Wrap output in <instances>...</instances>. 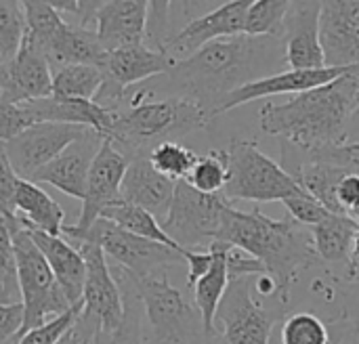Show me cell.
I'll use <instances>...</instances> for the list:
<instances>
[{
	"label": "cell",
	"mask_w": 359,
	"mask_h": 344,
	"mask_svg": "<svg viewBox=\"0 0 359 344\" xmlns=\"http://www.w3.org/2000/svg\"><path fill=\"white\" fill-rule=\"evenodd\" d=\"M212 252V265L208 273L194 286V307L202 322V332L206 336H215V315L223 301V294L229 286V271H227V252L229 246L221 242H212L208 248Z\"/></svg>",
	"instance_id": "484cf974"
},
{
	"label": "cell",
	"mask_w": 359,
	"mask_h": 344,
	"mask_svg": "<svg viewBox=\"0 0 359 344\" xmlns=\"http://www.w3.org/2000/svg\"><path fill=\"white\" fill-rule=\"evenodd\" d=\"M36 124L38 122H57V124H76L95 130L99 137L109 139L114 128L116 111L99 105L97 101H69L46 97L40 101L27 103Z\"/></svg>",
	"instance_id": "cb8c5ba5"
},
{
	"label": "cell",
	"mask_w": 359,
	"mask_h": 344,
	"mask_svg": "<svg viewBox=\"0 0 359 344\" xmlns=\"http://www.w3.org/2000/svg\"><path fill=\"white\" fill-rule=\"evenodd\" d=\"M175 185V181L160 174L151 166L149 158H135L128 160V168L122 179L120 200L147 210L164 225L172 206Z\"/></svg>",
	"instance_id": "7402d4cb"
},
{
	"label": "cell",
	"mask_w": 359,
	"mask_h": 344,
	"mask_svg": "<svg viewBox=\"0 0 359 344\" xmlns=\"http://www.w3.org/2000/svg\"><path fill=\"white\" fill-rule=\"evenodd\" d=\"M126 168H128V158L109 139H103L101 149L97 151L88 172L80 219L76 221V225L63 227V233L69 238V242L80 240L109 206L120 202V189Z\"/></svg>",
	"instance_id": "4fadbf2b"
},
{
	"label": "cell",
	"mask_w": 359,
	"mask_h": 344,
	"mask_svg": "<svg viewBox=\"0 0 359 344\" xmlns=\"http://www.w3.org/2000/svg\"><path fill=\"white\" fill-rule=\"evenodd\" d=\"M282 204H284L286 210L290 212L292 221H297L299 225H303V227H307V229L316 227L318 223H322L324 219H328V216L332 214V212H328L318 200H313L307 191H301V193H297V195L284 200Z\"/></svg>",
	"instance_id": "f35d334b"
},
{
	"label": "cell",
	"mask_w": 359,
	"mask_h": 344,
	"mask_svg": "<svg viewBox=\"0 0 359 344\" xmlns=\"http://www.w3.org/2000/svg\"><path fill=\"white\" fill-rule=\"evenodd\" d=\"M229 204L231 202H227L221 193H200L187 181H177L172 206L162 227L185 250L210 248Z\"/></svg>",
	"instance_id": "30bf717a"
},
{
	"label": "cell",
	"mask_w": 359,
	"mask_h": 344,
	"mask_svg": "<svg viewBox=\"0 0 359 344\" xmlns=\"http://www.w3.org/2000/svg\"><path fill=\"white\" fill-rule=\"evenodd\" d=\"M145 0H111L101 2L95 17V34L105 53L143 44L147 32Z\"/></svg>",
	"instance_id": "44dd1931"
},
{
	"label": "cell",
	"mask_w": 359,
	"mask_h": 344,
	"mask_svg": "<svg viewBox=\"0 0 359 344\" xmlns=\"http://www.w3.org/2000/svg\"><path fill=\"white\" fill-rule=\"evenodd\" d=\"M126 275V273H124ZM130 290L124 294V303H126V317L124 324L120 326V330L116 332H95L93 334V344H141V326H139V313H137V292L135 286L130 282V277L126 275Z\"/></svg>",
	"instance_id": "8d00e7d4"
},
{
	"label": "cell",
	"mask_w": 359,
	"mask_h": 344,
	"mask_svg": "<svg viewBox=\"0 0 359 344\" xmlns=\"http://www.w3.org/2000/svg\"><path fill=\"white\" fill-rule=\"evenodd\" d=\"M347 280L349 282L359 280V233L353 240V246H351V252L347 259Z\"/></svg>",
	"instance_id": "bcb514c9"
},
{
	"label": "cell",
	"mask_w": 359,
	"mask_h": 344,
	"mask_svg": "<svg viewBox=\"0 0 359 344\" xmlns=\"http://www.w3.org/2000/svg\"><path fill=\"white\" fill-rule=\"evenodd\" d=\"M337 200L345 216H353L359 212V177L358 174H347L337 189Z\"/></svg>",
	"instance_id": "7bdbcfd3"
},
{
	"label": "cell",
	"mask_w": 359,
	"mask_h": 344,
	"mask_svg": "<svg viewBox=\"0 0 359 344\" xmlns=\"http://www.w3.org/2000/svg\"><path fill=\"white\" fill-rule=\"evenodd\" d=\"M248 6H250V0H233V2L219 4L217 8L200 17H194L177 34H172L164 53L175 63H179L215 40L244 34Z\"/></svg>",
	"instance_id": "9a60e30c"
},
{
	"label": "cell",
	"mask_w": 359,
	"mask_h": 344,
	"mask_svg": "<svg viewBox=\"0 0 359 344\" xmlns=\"http://www.w3.org/2000/svg\"><path fill=\"white\" fill-rule=\"evenodd\" d=\"M358 97L355 69L313 90L290 95L282 103H265L259 124L267 135H278L301 151H320L345 143Z\"/></svg>",
	"instance_id": "7a4b0ae2"
},
{
	"label": "cell",
	"mask_w": 359,
	"mask_h": 344,
	"mask_svg": "<svg viewBox=\"0 0 359 344\" xmlns=\"http://www.w3.org/2000/svg\"><path fill=\"white\" fill-rule=\"evenodd\" d=\"M101 219H105V221L114 223L116 227H120V229H124V231H128V233H133V235H139V238H143V240L164 244V246L175 248V250H179V252H183V254L189 252V250L181 248V246L164 231L162 223H160L154 214H149L147 210H143V208H139V206H133V204H126V202L120 200L118 204L109 206V208L101 214Z\"/></svg>",
	"instance_id": "f1b7e54d"
},
{
	"label": "cell",
	"mask_w": 359,
	"mask_h": 344,
	"mask_svg": "<svg viewBox=\"0 0 359 344\" xmlns=\"http://www.w3.org/2000/svg\"><path fill=\"white\" fill-rule=\"evenodd\" d=\"M359 67H324V69H307V71H299V69H284L276 76L257 80L252 84H246L242 88H238L236 92H231L219 107L217 116L231 111L240 105H246L250 101L257 99H265V97H278V95H299L305 90H313L318 86H324L349 71H355Z\"/></svg>",
	"instance_id": "ac0fdd59"
},
{
	"label": "cell",
	"mask_w": 359,
	"mask_h": 344,
	"mask_svg": "<svg viewBox=\"0 0 359 344\" xmlns=\"http://www.w3.org/2000/svg\"><path fill=\"white\" fill-rule=\"evenodd\" d=\"M147 158L160 174L177 183V181H187L200 156L179 141H166L154 147Z\"/></svg>",
	"instance_id": "d6a6232c"
},
{
	"label": "cell",
	"mask_w": 359,
	"mask_h": 344,
	"mask_svg": "<svg viewBox=\"0 0 359 344\" xmlns=\"http://www.w3.org/2000/svg\"><path fill=\"white\" fill-rule=\"evenodd\" d=\"M343 330L349 334H359V280L349 282L343 307Z\"/></svg>",
	"instance_id": "ee69618b"
},
{
	"label": "cell",
	"mask_w": 359,
	"mask_h": 344,
	"mask_svg": "<svg viewBox=\"0 0 359 344\" xmlns=\"http://www.w3.org/2000/svg\"><path fill=\"white\" fill-rule=\"evenodd\" d=\"M107 53L101 46L95 29L80 27L76 23L65 21V27L53 42L46 53L50 69H59L63 65H97L103 67Z\"/></svg>",
	"instance_id": "4316f807"
},
{
	"label": "cell",
	"mask_w": 359,
	"mask_h": 344,
	"mask_svg": "<svg viewBox=\"0 0 359 344\" xmlns=\"http://www.w3.org/2000/svg\"><path fill=\"white\" fill-rule=\"evenodd\" d=\"M330 344H339V340H337V338H332V343Z\"/></svg>",
	"instance_id": "816d5d0a"
},
{
	"label": "cell",
	"mask_w": 359,
	"mask_h": 344,
	"mask_svg": "<svg viewBox=\"0 0 359 344\" xmlns=\"http://www.w3.org/2000/svg\"><path fill=\"white\" fill-rule=\"evenodd\" d=\"M349 219H353V221L358 223V227H359V212H355V214H353V216H349Z\"/></svg>",
	"instance_id": "f907efd6"
},
{
	"label": "cell",
	"mask_w": 359,
	"mask_h": 344,
	"mask_svg": "<svg viewBox=\"0 0 359 344\" xmlns=\"http://www.w3.org/2000/svg\"><path fill=\"white\" fill-rule=\"evenodd\" d=\"M290 2L286 0H255L248 6L244 34L255 38H282L284 19Z\"/></svg>",
	"instance_id": "1f68e13d"
},
{
	"label": "cell",
	"mask_w": 359,
	"mask_h": 344,
	"mask_svg": "<svg viewBox=\"0 0 359 344\" xmlns=\"http://www.w3.org/2000/svg\"><path fill=\"white\" fill-rule=\"evenodd\" d=\"M231 248H238L259 263L273 277L280 307L290 301V288L299 275L320 263L311 231L292 219L276 221L259 210H238L231 204L223 212L217 240Z\"/></svg>",
	"instance_id": "3957f363"
},
{
	"label": "cell",
	"mask_w": 359,
	"mask_h": 344,
	"mask_svg": "<svg viewBox=\"0 0 359 344\" xmlns=\"http://www.w3.org/2000/svg\"><path fill=\"white\" fill-rule=\"evenodd\" d=\"M90 132L95 130L76 124L38 122L8 141L4 149L15 174L23 181H32L34 174H38L44 166L59 158L72 143Z\"/></svg>",
	"instance_id": "5bb4252c"
},
{
	"label": "cell",
	"mask_w": 359,
	"mask_h": 344,
	"mask_svg": "<svg viewBox=\"0 0 359 344\" xmlns=\"http://www.w3.org/2000/svg\"><path fill=\"white\" fill-rule=\"evenodd\" d=\"M301 153L307 156V158L330 162L334 166H341L349 174H358L359 177V141L358 143H341V145L326 147V149H320V151H301Z\"/></svg>",
	"instance_id": "ab89813d"
},
{
	"label": "cell",
	"mask_w": 359,
	"mask_h": 344,
	"mask_svg": "<svg viewBox=\"0 0 359 344\" xmlns=\"http://www.w3.org/2000/svg\"><path fill=\"white\" fill-rule=\"evenodd\" d=\"M36 120L27 103H4L0 101V145H6L23 130L34 126Z\"/></svg>",
	"instance_id": "74e56055"
},
{
	"label": "cell",
	"mask_w": 359,
	"mask_h": 344,
	"mask_svg": "<svg viewBox=\"0 0 359 344\" xmlns=\"http://www.w3.org/2000/svg\"><path fill=\"white\" fill-rule=\"evenodd\" d=\"M76 242L97 244L105 252L107 261H114L124 273H128L135 280H143V277L162 273L170 265H183L185 256L189 254V252L183 254L164 244L133 235L105 219H99Z\"/></svg>",
	"instance_id": "ba28073f"
},
{
	"label": "cell",
	"mask_w": 359,
	"mask_h": 344,
	"mask_svg": "<svg viewBox=\"0 0 359 344\" xmlns=\"http://www.w3.org/2000/svg\"><path fill=\"white\" fill-rule=\"evenodd\" d=\"M29 231V229H27ZM34 244L46 259L57 284L61 286L67 303L72 307H82V292H84V277H86V263L80 250L61 235H48L40 231H29Z\"/></svg>",
	"instance_id": "603a6c76"
},
{
	"label": "cell",
	"mask_w": 359,
	"mask_h": 344,
	"mask_svg": "<svg viewBox=\"0 0 359 344\" xmlns=\"http://www.w3.org/2000/svg\"><path fill=\"white\" fill-rule=\"evenodd\" d=\"M15 261H17V282L23 305V330L21 336L29 330L42 328L48 322L61 317L72 309L61 286L57 284L46 259L34 244L27 229H21L13 238Z\"/></svg>",
	"instance_id": "8992f818"
},
{
	"label": "cell",
	"mask_w": 359,
	"mask_h": 344,
	"mask_svg": "<svg viewBox=\"0 0 359 344\" xmlns=\"http://www.w3.org/2000/svg\"><path fill=\"white\" fill-rule=\"evenodd\" d=\"M286 55L282 38L231 36L221 38L191 57L175 63L164 74L172 97L196 101L208 116L217 118L221 103L238 88L284 71Z\"/></svg>",
	"instance_id": "6da1fadb"
},
{
	"label": "cell",
	"mask_w": 359,
	"mask_h": 344,
	"mask_svg": "<svg viewBox=\"0 0 359 344\" xmlns=\"http://www.w3.org/2000/svg\"><path fill=\"white\" fill-rule=\"evenodd\" d=\"M206 111L191 99L166 97L139 101L116 111L109 141L128 158H147L154 147L177 141L208 124Z\"/></svg>",
	"instance_id": "277c9868"
},
{
	"label": "cell",
	"mask_w": 359,
	"mask_h": 344,
	"mask_svg": "<svg viewBox=\"0 0 359 344\" xmlns=\"http://www.w3.org/2000/svg\"><path fill=\"white\" fill-rule=\"evenodd\" d=\"M227 153V185L223 198L244 202H284L305 191L273 158L263 153L255 141L233 139Z\"/></svg>",
	"instance_id": "5b68a950"
},
{
	"label": "cell",
	"mask_w": 359,
	"mask_h": 344,
	"mask_svg": "<svg viewBox=\"0 0 359 344\" xmlns=\"http://www.w3.org/2000/svg\"><path fill=\"white\" fill-rule=\"evenodd\" d=\"M13 210L29 231H40L48 235H61L65 227L63 208L36 183L19 181L13 198Z\"/></svg>",
	"instance_id": "d4e9b609"
},
{
	"label": "cell",
	"mask_w": 359,
	"mask_h": 344,
	"mask_svg": "<svg viewBox=\"0 0 359 344\" xmlns=\"http://www.w3.org/2000/svg\"><path fill=\"white\" fill-rule=\"evenodd\" d=\"M23 330V305H0V344L19 340Z\"/></svg>",
	"instance_id": "60d3db41"
},
{
	"label": "cell",
	"mask_w": 359,
	"mask_h": 344,
	"mask_svg": "<svg viewBox=\"0 0 359 344\" xmlns=\"http://www.w3.org/2000/svg\"><path fill=\"white\" fill-rule=\"evenodd\" d=\"M172 67L175 61L166 53L147 46L145 42L111 50L103 61L101 69L105 80L95 101L111 111H118L122 109V103L130 86L147 82L151 78H160L168 74Z\"/></svg>",
	"instance_id": "7c38bea8"
},
{
	"label": "cell",
	"mask_w": 359,
	"mask_h": 344,
	"mask_svg": "<svg viewBox=\"0 0 359 344\" xmlns=\"http://www.w3.org/2000/svg\"><path fill=\"white\" fill-rule=\"evenodd\" d=\"M25 38L23 4L13 0H0V67L8 69L11 61L21 50Z\"/></svg>",
	"instance_id": "836d02e7"
},
{
	"label": "cell",
	"mask_w": 359,
	"mask_h": 344,
	"mask_svg": "<svg viewBox=\"0 0 359 344\" xmlns=\"http://www.w3.org/2000/svg\"><path fill=\"white\" fill-rule=\"evenodd\" d=\"M21 179L15 174L11 162H8V156H6V149L4 145H0V206L4 210H13V198H15V189H17V183Z\"/></svg>",
	"instance_id": "b9f144b4"
},
{
	"label": "cell",
	"mask_w": 359,
	"mask_h": 344,
	"mask_svg": "<svg viewBox=\"0 0 359 344\" xmlns=\"http://www.w3.org/2000/svg\"><path fill=\"white\" fill-rule=\"evenodd\" d=\"M359 141V97L358 105H355V111L349 120V126H347V137H345V143H358Z\"/></svg>",
	"instance_id": "7dc6e473"
},
{
	"label": "cell",
	"mask_w": 359,
	"mask_h": 344,
	"mask_svg": "<svg viewBox=\"0 0 359 344\" xmlns=\"http://www.w3.org/2000/svg\"><path fill=\"white\" fill-rule=\"evenodd\" d=\"M59 344H82V338H80V334H78V330H76V326L61 338V343Z\"/></svg>",
	"instance_id": "c3c4849f"
},
{
	"label": "cell",
	"mask_w": 359,
	"mask_h": 344,
	"mask_svg": "<svg viewBox=\"0 0 359 344\" xmlns=\"http://www.w3.org/2000/svg\"><path fill=\"white\" fill-rule=\"evenodd\" d=\"M313 238V248L324 263H345L349 259L353 240L359 233L358 223L345 214H330L322 223L309 229Z\"/></svg>",
	"instance_id": "83f0119b"
},
{
	"label": "cell",
	"mask_w": 359,
	"mask_h": 344,
	"mask_svg": "<svg viewBox=\"0 0 359 344\" xmlns=\"http://www.w3.org/2000/svg\"><path fill=\"white\" fill-rule=\"evenodd\" d=\"M103 80V69L97 65H63L53 69V97L69 101H95Z\"/></svg>",
	"instance_id": "f546056e"
},
{
	"label": "cell",
	"mask_w": 359,
	"mask_h": 344,
	"mask_svg": "<svg viewBox=\"0 0 359 344\" xmlns=\"http://www.w3.org/2000/svg\"><path fill=\"white\" fill-rule=\"evenodd\" d=\"M280 313L255 298V277H229L215 315V332L225 344H269Z\"/></svg>",
	"instance_id": "8fae6325"
},
{
	"label": "cell",
	"mask_w": 359,
	"mask_h": 344,
	"mask_svg": "<svg viewBox=\"0 0 359 344\" xmlns=\"http://www.w3.org/2000/svg\"><path fill=\"white\" fill-rule=\"evenodd\" d=\"M53 97V69L48 59L23 38L21 50L6 69V82L0 90L4 103H29Z\"/></svg>",
	"instance_id": "ffe728a7"
},
{
	"label": "cell",
	"mask_w": 359,
	"mask_h": 344,
	"mask_svg": "<svg viewBox=\"0 0 359 344\" xmlns=\"http://www.w3.org/2000/svg\"><path fill=\"white\" fill-rule=\"evenodd\" d=\"M185 265H187V286L194 288L210 269L212 265V252H194L189 250V254L185 256Z\"/></svg>",
	"instance_id": "f6af8a7d"
},
{
	"label": "cell",
	"mask_w": 359,
	"mask_h": 344,
	"mask_svg": "<svg viewBox=\"0 0 359 344\" xmlns=\"http://www.w3.org/2000/svg\"><path fill=\"white\" fill-rule=\"evenodd\" d=\"M322 2H290L284 19V55L288 69H324V48L320 38Z\"/></svg>",
	"instance_id": "2e32d148"
},
{
	"label": "cell",
	"mask_w": 359,
	"mask_h": 344,
	"mask_svg": "<svg viewBox=\"0 0 359 344\" xmlns=\"http://www.w3.org/2000/svg\"><path fill=\"white\" fill-rule=\"evenodd\" d=\"M328 326L313 313H294L282 324V344H330Z\"/></svg>",
	"instance_id": "d590c367"
},
{
	"label": "cell",
	"mask_w": 359,
	"mask_h": 344,
	"mask_svg": "<svg viewBox=\"0 0 359 344\" xmlns=\"http://www.w3.org/2000/svg\"><path fill=\"white\" fill-rule=\"evenodd\" d=\"M21 4L25 15V36L46 57L48 48L65 27V19L44 0H25Z\"/></svg>",
	"instance_id": "4dcf8cb0"
},
{
	"label": "cell",
	"mask_w": 359,
	"mask_h": 344,
	"mask_svg": "<svg viewBox=\"0 0 359 344\" xmlns=\"http://www.w3.org/2000/svg\"><path fill=\"white\" fill-rule=\"evenodd\" d=\"M227 153L225 149H215L198 158L191 174L187 177V183L200 193L219 195L227 185Z\"/></svg>",
	"instance_id": "e575fe53"
},
{
	"label": "cell",
	"mask_w": 359,
	"mask_h": 344,
	"mask_svg": "<svg viewBox=\"0 0 359 344\" xmlns=\"http://www.w3.org/2000/svg\"><path fill=\"white\" fill-rule=\"evenodd\" d=\"M320 38L326 67H359V0L322 2Z\"/></svg>",
	"instance_id": "e0dca14e"
},
{
	"label": "cell",
	"mask_w": 359,
	"mask_h": 344,
	"mask_svg": "<svg viewBox=\"0 0 359 344\" xmlns=\"http://www.w3.org/2000/svg\"><path fill=\"white\" fill-rule=\"evenodd\" d=\"M101 143H103V137H99L97 132H90L78 139L59 158H55L38 174H34L32 183L36 185L46 183L69 198L84 200L88 172H90L97 151L101 149Z\"/></svg>",
	"instance_id": "d6986e66"
},
{
	"label": "cell",
	"mask_w": 359,
	"mask_h": 344,
	"mask_svg": "<svg viewBox=\"0 0 359 344\" xmlns=\"http://www.w3.org/2000/svg\"><path fill=\"white\" fill-rule=\"evenodd\" d=\"M130 282L158 344H183L202 328L196 307H191L181 290L168 282L164 271L143 280L130 277Z\"/></svg>",
	"instance_id": "9c48e42d"
},
{
	"label": "cell",
	"mask_w": 359,
	"mask_h": 344,
	"mask_svg": "<svg viewBox=\"0 0 359 344\" xmlns=\"http://www.w3.org/2000/svg\"><path fill=\"white\" fill-rule=\"evenodd\" d=\"M332 338H337L339 344H359V334H349V332H345V330H343V336L337 334V336H332Z\"/></svg>",
	"instance_id": "681fc988"
},
{
	"label": "cell",
	"mask_w": 359,
	"mask_h": 344,
	"mask_svg": "<svg viewBox=\"0 0 359 344\" xmlns=\"http://www.w3.org/2000/svg\"><path fill=\"white\" fill-rule=\"evenodd\" d=\"M86 263V277H84V292H82V311L76 326L95 332H116L124 324L126 317V303L118 280L111 273L109 261L105 252L93 242H72Z\"/></svg>",
	"instance_id": "52a82bcc"
}]
</instances>
